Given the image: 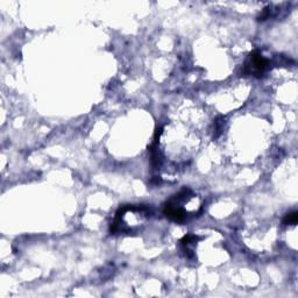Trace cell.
Wrapping results in <instances>:
<instances>
[{"mask_svg":"<svg viewBox=\"0 0 298 298\" xmlns=\"http://www.w3.org/2000/svg\"><path fill=\"white\" fill-rule=\"evenodd\" d=\"M268 61L263 57V56L260 54L259 51H254L251 55L250 61L246 63L245 66V74L248 75H255V76H262L263 71H265L268 68Z\"/></svg>","mask_w":298,"mask_h":298,"instance_id":"cell-1","label":"cell"},{"mask_svg":"<svg viewBox=\"0 0 298 298\" xmlns=\"http://www.w3.org/2000/svg\"><path fill=\"white\" fill-rule=\"evenodd\" d=\"M164 214L169 219H171L176 222H183L187 219V213L183 209L177 206L175 203L169 202L164 206Z\"/></svg>","mask_w":298,"mask_h":298,"instance_id":"cell-2","label":"cell"},{"mask_svg":"<svg viewBox=\"0 0 298 298\" xmlns=\"http://www.w3.org/2000/svg\"><path fill=\"white\" fill-rule=\"evenodd\" d=\"M297 220H298L297 212H292V213H289L288 216L284 218V220H283V224H284V225H296Z\"/></svg>","mask_w":298,"mask_h":298,"instance_id":"cell-3","label":"cell"}]
</instances>
